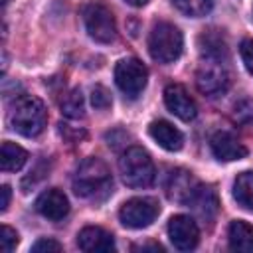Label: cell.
<instances>
[{
	"mask_svg": "<svg viewBox=\"0 0 253 253\" xmlns=\"http://www.w3.org/2000/svg\"><path fill=\"white\" fill-rule=\"evenodd\" d=\"M119 172L128 188H148L156 176L150 154L140 146H130L121 154Z\"/></svg>",
	"mask_w": 253,
	"mask_h": 253,
	"instance_id": "3",
	"label": "cell"
},
{
	"mask_svg": "<svg viewBox=\"0 0 253 253\" xmlns=\"http://www.w3.org/2000/svg\"><path fill=\"white\" fill-rule=\"evenodd\" d=\"M77 245L85 253H99V251H115V239L109 231L97 225H87L77 233Z\"/></svg>",
	"mask_w": 253,
	"mask_h": 253,
	"instance_id": "13",
	"label": "cell"
},
{
	"mask_svg": "<svg viewBox=\"0 0 253 253\" xmlns=\"http://www.w3.org/2000/svg\"><path fill=\"white\" fill-rule=\"evenodd\" d=\"M184 47L182 32L170 22H156L148 34L150 57L158 63H172L180 57Z\"/></svg>",
	"mask_w": 253,
	"mask_h": 253,
	"instance_id": "4",
	"label": "cell"
},
{
	"mask_svg": "<svg viewBox=\"0 0 253 253\" xmlns=\"http://www.w3.org/2000/svg\"><path fill=\"white\" fill-rule=\"evenodd\" d=\"M200 51H202V57L225 61L227 59V43H225L221 32H217V30L204 32L200 36Z\"/></svg>",
	"mask_w": 253,
	"mask_h": 253,
	"instance_id": "18",
	"label": "cell"
},
{
	"mask_svg": "<svg viewBox=\"0 0 253 253\" xmlns=\"http://www.w3.org/2000/svg\"><path fill=\"white\" fill-rule=\"evenodd\" d=\"M233 119L245 126H253V101L243 99L233 107Z\"/></svg>",
	"mask_w": 253,
	"mask_h": 253,
	"instance_id": "23",
	"label": "cell"
},
{
	"mask_svg": "<svg viewBox=\"0 0 253 253\" xmlns=\"http://www.w3.org/2000/svg\"><path fill=\"white\" fill-rule=\"evenodd\" d=\"M196 85L206 97H221L229 89V73L225 63L219 59L202 57V63L196 71Z\"/></svg>",
	"mask_w": 253,
	"mask_h": 253,
	"instance_id": "6",
	"label": "cell"
},
{
	"mask_svg": "<svg viewBox=\"0 0 253 253\" xmlns=\"http://www.w3.org/2000/svg\"><path fill=\"white\" fill-rule=\"evenodd\" d=\"M204 221H211L219 210V202H217V194L211 186H204L198 184L196 190L192 192L190 200L186 202Z\"/></svg>",
	"mask_w": 253,
	"mask_h": 253,
	"instance_id": "14",
	"label": "cell"
},
{
	"mask_svg": "<svg viewBox=\"0 0 253 253\" xmlns=\"http://www.w3.org/2000/svg\"><path fill=\"white\" fill-rule=\"evenodd\" d=\"M146 79H148V69L136 57L121 59L115 67V83L128 99H136L144 91Z\"/></svg>",
	"mask_w": 253,
	"mask_h": 253,
	"instance_id": "7",
	"label": "cell"
},
{
	"mask_svg": "<svg viewBox=\"0 0 253 253\" xmlns=\"http://www.w3.org/2000/svg\"><path fill=\"white\" fill-rule=\"evenodd\" d=\"M126 4H130V6H134V8H140V6H144V4H148V0H125Z\"/></svg>",
	"mask_w": 253,
	"mask_h": 253,
	"instance_id": "29",
	"label": "cell"
},
{
	"mask_svg": "<svg viewBox=\"0 0 253 253\" xmlns=\"http://www.w3.org/2000/svg\"><path fill=\"white\" fill-rule=\"evenodd\" d=\"M61 113L69 119H79L85 115V103H83V95L81 89H73L71 93H67L61 101Z\"/></svg>",
	"mask_w": 253,
	"mask_h": 253,
	"instance_id": "22",
	"label": "cell"
},
{
	"mask_svg": "<svg viewBox=\"0 0 253 253\" xmlns=\"http://www.w3.org/2000/svg\"><path fill=\"white\" fill-rule=\"evenodd\" d=\"M47 123V111L42 99L34 95H22L16 99L10 111V125L22 136H38Z\"/></svg>",
	"mask_w": 253,
	"mask_h": 253,
	"instance_id": "2",
	"label": "cell"
},
{
	"mask_svg": "<svg viewBox=\"0 0 253 253\" xmlns=\"http://www.w3.org/2000/svg\"><path fill=\"white\" fill-rule=\"evenodd\" d=\"M113 188L109 166L95 156L85 158L73 176V192L81 198H105Z\"/></svg>",
	"mask_w": 253,
	"mask_h": 253,
	"instance_id": "1",
	"label": "cell"
},
{
	"mask_svg": "<svg viewBox=\"0 0 253 253\" xmlns=\"http://www.w3.org/2000/svg\"><path fill=\"white\" fill-rule=\"evenodd\" d=\"M83 22L87 34L99 43H109L117 36L115 16L101 2H89L83 6Z\"/></svg>",
	"mask_w": 253,
	"mask_h": 253,
	"instance_id": "5",
	"label": "cell"
},
{
	"mask_svg": "<svg viewBox=\"0 0 253 253\" xmlns=\"http://www.w3.org/2000/svg\"><path fill=\"white\" fill-rule=\"evenodd\" d=\"M18 233L12 229V227H8V225H2V229H0V243H2V251L4 253H10L16 245H18Z\"/></svg>",
	"mask_w": 253,
	"mask_h": 253,
	"instance_id": "25",
	"label": "cell"
},
{
	"mask_svg": "<svg viewBox=\"0 0 253 253\" xmlns=\"http://www.w3.org/2000/svg\"><path fill=\"white\" fill-rule=\"evenodd\" d=\"M164 103L172 115H176L182 121H192L198 115V107L194 99L188 95L186 87L180 83H170L164 89Z\"/></svg>",
	"mask_w": 253,
	"mask_h": 253,
	"instance_id": "10",
	"label": "cell"
},
{
	"mask_svg": "<svg viewBox=\"0 0 253 253\" xmlns=\"http://www.w3.org/2000/svg\"><path fill=\"white\" fill-rule=\"evenodd\" d=\"M63 247H61V243H57L55 239H38L34 245H32V251L34 253H57V251H61Z\"/></svg>",
	"mask_w": 253,
	"mask_h": 253,
	"instance_id": "26",
	"label": "cell"
},
{
	"mask_svg": "<svg viewBox=\"0 0 253 253\" xmlns=\"http://www.w3.org/2000/svg\"><path fill=\"white\" fill-rule=\"evenodd\" d=\"M28 160V152L10 140L2 142V152H0V168L4 172H18Z\"/></svg>",
	"mask_w": 253,
	"mask_h": 253,
	"instance_id": "19",
	"label": "cell"
},
{
	"mask_svg": "<svg viewBox=\"0 0 253 253\" xmlns=\"http://www.w3.org/2000/svg\"><path fill=\"white\" fill-rule=\"evenodd\" d=\"M227 241H229V249L251 253L253 251V225L241 219L231 221L227 229Z\"/></svg>",
	"mask_w": 253,
	"mask_h": 253,
	"instance_id": "17",
	"label": "cell"
},
{
	"mask_svg": "<svg viewBox=\"0 0 253 253\" xmlns=\"http://www.w3.org/2000/svg\"><path fill=\"white\" fill-rule=\"evenodd\" d=\"M233 198L241 208L253 211V172L247 170L237 174L233 182Z\"/></svg>",
	"mask_w": 253,
	"mask_h": 253,
	"instance_id": "20",
	"label": "cell"
},
{
	"mask_svg": "<svg viewBox=\"0 0 253 253\" xmlns=\"http://www.w3.org/2000/svg\"><path fill=\"white\" fill-rule=\"evenodd\" d=\"M111 103H113L111 93H109L103 85H95V87L91 89V105H93L95 109L105 111V109H109V107H111Z\"/></svg>",
	"mask_w": 253,
	"mask_h": 253,
	"instance_id": "24",
	"label": "cell"
},
{
	"mask_svg": "<svg viewBox=\"0 0 253 253\" xmlns=\"http://www.w3.org/2000/svg\"><path fill=\"white\" fill-rule=\"evenodd\" d=\"M168 237L172 241V245L180 251H190L198 245L200 241V229L194 217L178 213L172 215L168 221Z\"/></svg>",
	"mask_w": 253,
	"mask_h": 253,
	"instance_id": "9",
	"label": "cell"
},
{
	"mask_svg": "<svg viewBox=\"0 0 253 253\" xmlns=\"http://www.w3.org/2000/svg\"><path fill=\"white\" fill-rule=\"evenodd\" d=\"M0 194H2V200H0V211H6L8 210V204H10V186H2L0 188Z\"/></svg>",
	"mask_w": 253,
	"mask_h": 253,
	"instance_id": "28",
	"label": "cell"
},
{
	"mask_svg": "<svg viewBox=\"0 0 253 253\" xmlns=\"http://www.w3.org/2000/svg\"><path fill=\"white\" fill-rule=\"evenodd\" d=\"M158 213H160V206H158L156 200H152V198H130L123 204V208L119 211V217H121L125 227L142 229V227H148L156 219Z\"/></svg>",
	"mask_w": 253,
	"mask_h": 253,
	"instance_id": "8",
	"label": "cell"
},
{
	"mask_svg": "<svg viewBox=\"0 0 253 253\" xmlns=\"http://www.w3.org/2000/svg\"><path fill=\"white\" fill-rule=\"evenodd\" d=\"M198 182L194 180V176L186 170H174L168 176V184H166V194L170 200L186 204L192 196V192L196 190Z\"/></svg>",
	"mask_w": 253,
	"mask_h": 253,
	"instance_id": "15",
	"label": "cell"
},
{
	"mask_svg": "<svg viewBox=\"0 0 253 253\" xmlns=\"http://www.w3.org/2000/svg\"><path fill=\"white\" fill-rule=\"evenodd\" d=\"M148 132H150V136H152L164 150L174 152V150H180V148L184 146V136H182V132H180L174 125H170L168 121H154V123H150Z\"/></svg>",
	"mask_w": 253,
	"mask_h": 253,
	"instance_id": "16",
	"label": "cell"
},
{
	"mask_svg": "<svg viewBox=\"0 0 253 253\" xmlns=\"http://www.w3.org/2000/svg\"><path fill=\"white\" fill-rule=\"evenodd\" d=\"M172 4H174L176 10H180L184 16L202 18V16H206V14L211 10L213 0H172Z\"/></svg>",
	"mask_w": 253,
	"mask_h": 253,
	"instance_id": "21",
	"label": "cell"
},
{
	"mask_svg": "<svg viewBox=\"0 0 253 253\" xmlns=\"http://www.w3.org/2000/svg\"><path fill=\"white\" fill-rule=\"evenodd\" d=\"M239 53H241L245 69L253 75V40H243L239 45Z\"/></svg>",
	"mask_w": 253,
	"mask_h": 253,
	"instance_id": "27",
	"label": "cell"
},
{
	"mask_svg": "<svg viewBox=\"0 0 253 253\" xmlns=\"http://www.w3.org/2000/svg\"><path fill=\"white\" fill-rule=\"evenodd\" d=\"M2 4H4V6H6V4H8V0H2Z\"/></svg>",
	"mask_w": 253,
	"mask_h": 253,
	"instance_id": "30",
	"label": "cell"
},
{
	"mask_svg": "<svg viewBox=\"0 0 253 253\" xmlns=\"http://www.w3.org/2000/svg\"><path fill=\"white\" fill-rule=\"evenodd\" d=\"M210 146H211L213 156L221 162H233V160H241L247 156V148L227 130L215 132L210 140Z\"/></svg>",
	"mask_w": 253,
	"mask_h": 253,
	"instance_id": "12",
	"label": "cell"
},
{
	"mask_svg": "<svg viewBox=\"0 0 253 253\" xmlns=\"http://www.w3.org/2000/svg\"><path fill=\"white\" fill-rule=\"evenodd\" d=\"M36 210H38V213H42L43 217H47L51 221H61L69 213V202L61 190L49 188V190L42 192L40 198L36 200Z\"/></svg>",
	"mask_w": 253,
	"mask_h": 253,
	"instance_id": "11",
	"label": "cell"
}]
</instances>
